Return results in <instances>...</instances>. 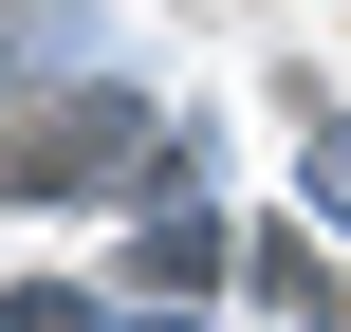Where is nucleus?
<instances>
[{"mask_svg": "<svg viewBox=\"0 0 351 332\" xmlns=\"http://www.w3.org/2000/svg\"><path fill=\"white\" fill-rule=\"evenodd\" d=\"M296 332H315V314H296Z\"/></svg>", "mask_w": 351, "mask_h": 332, "instance_id": "20e7f679", "label": "nucleus"}, {"mask_svg": "<svg viewBox=\"0 0 351 332\" xmlns=\"http://www.w3.org/2000/svg\"><path fill=\"white\" fill-rule=\"evenodd\" d=\"M0 332H93V296H0Z\"/></svg>", "mask_w": 351, "mask_h": 332, "instance_id": "f03ea898", "label": "nucleus"}, {"mask_svg": "<svg viewBox=\"0 0 351 332\" xmlns=\"http://www.w3.org/2000/svg\"><path fill=\"white\" fill-rule=\"evenodd\" d=\"M315 203H351V129H333V148H315Z\"/></svg>", "mask_w": 351, "mask_h": 332, "instance_id": "7ed1b4c3", "label": "nucleus"}, {"mask_svg": "<svg viewBox=\"0 0 351 332\" xmlns=\"http://www.w3.org/2000/svg\"><path fill=\"white\" fill-rule=\"evenodd\" d=\"M111 148H130V111H37V129H0V185L37 203V185H93Z\"/></svg>", "mask_w": 351, "mask_h": 332, "instance_id": "f257e3e1", "label": "nucleus"}]
</instances>
